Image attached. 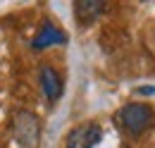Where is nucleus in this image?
Returning <instances> with one entry per match:
<instances>
[{"instance_id":"nucleus-1","label":"nucleus","mask_w":155,"mask_h":148,"mask_svg":"<svg viewBox=\"0 0 155 148\" xmlns=\"http://www.w3.org/2000/svg\"><path fill=\"white\" fill-rule=\"evenodd\" d=\"M117 127L129 134V136H141L155 124V110L146 103H127L124 108H119L115 115Z\"/></svg>"},{"instance_id":"nucleus-2","label":"nucleus","mask_w":155,"mask_h":148,"mask_svg":"<svg viewBox=\"0 0 155 148\" xmlns=\"http://www.w3.org/2000/svg\"><path fill=\"white\" fill-rule=\"evenodd\" d=\"M12 136L19 143V148H38L41 119L31 110H17L12 115Z\"/></svg>"},{"instance_id":"nucleus-3","label":"nucleus","mask_w":155,"mask_h":148,"mask_svg":"<svg viewBox=\"0 0 155 148\" xmlns=\"http://www.w3.org/2000/svg\"><path fill=\"white\" fill-rule=\"evenodd\" d=\"M103 139V129L98 122H84L69 131L67 148H96Z\"/></svg>"},{"instance_id":"nucleus-4","label":"nucleus","mask_w":155,"mask_h":148,"mask_svg":"<svg viewBox=\"0 0 155 148\" xmlns=\"http://www.w3.org/2000/svg\"><path fill=\"white\" fill-rule=\"evenodd\" d=\"M105 10H107V2H100V0H79V2H74V17L81 26L93 24Z\"/></svg>"},{"instance_id":"nucleus-5","label":"nucleus","mask_w":155,"mask_h":148,"mask_svg":"<svg viewBox=\"0 0 155 148\" xmlns=\"http://www.w3.org/2000/svg\"><path fill=\"white\" fill-rule=\"evenodd\" d=\"M41 89L45 93V98L50 100V103H55L60 100V96H62V89H64V84H62V76H60L53 67H41Z\"/></svg>"},{"instance_id":"nucleus-6","label":"nucleus","mask_w":155,"mask_h":148,"mask_svg":"<svg viewBox=\"0 0 155 148\" xmlns=\"http://www.w3.org/2000/svg\"><path fill=\"white\" fill-rule=\"evenodd\" d=\"M62 43H67V36H64L62 29L53 26V24H43V29L38 31V36L34 38V48H36V50L50 48V45H62Z\"/></svg>"}]
</instances>
